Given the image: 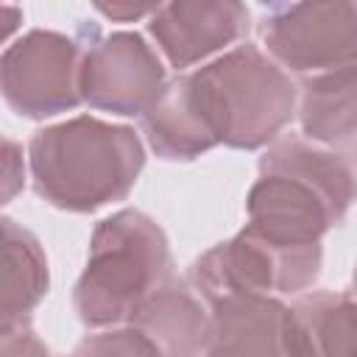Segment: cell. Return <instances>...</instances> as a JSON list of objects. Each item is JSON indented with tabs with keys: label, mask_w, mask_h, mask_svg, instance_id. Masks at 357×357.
I'll list each match as a JSON object with an SVG mask.
<instances>
[{
	"label": "cell",
	"mask_w": 357,
	"mask_h": 357,
	"mask_svg": "<svg viewBox=\"0 0 357 357\" xmlns=\"http://www.w3.org/2000/svg\"><path fill=\"white\" fill-rule=\"evenodd\" d=\"M354 198L349 153L287 137L259 159L245 212L248 229L276 245H315L337 226Z\"/></svg>",
	"instance_id": "6da1fadb"
},
{
	"label": "cell",
	"mask_w": 357,
	"mask_h": 357,
	"mask_svg": "<svg viewBox=\"0 0 357 357\" xmlns=\"http://www.w3.org/2000/svg\"><path fill=\"white\" fill-rule=\"evenodd\" d=\"M28 162L33 190L50 206L95 212L131 192L145 167V148L134 128L81 114L39 128Z\"/></svg>",
	"instance_id": "7a4b0ae2"
},
{
	"label": "cell",
	"mask_w": 357,
	"mask_h": 357,
	"mask_svg": "<svg viewBox=\"0 0 357 357\" xmlns=\"http://www.w3.org/2000/svg\"><path fill=\"white\" fill-rule=\"evenodd\" d=\"M181 84L215 145L240 151L262 148L296 114L290 75L248 42L181 75Z\"/></svg>",
	"instance_id": "3957f363"
},
{
	"label": "cell",
	"mask_w": 357,
	"mask_h": 357,
	"mask_svg": "<svg viewBox=\"0 0 357 357\" xmlns=\"http://www.w3.org/2000/svg\"><path fill=\"white\" fill-rule=\"evenodd\" d=\"M167 279H173V257L162 226L139 209H120L92 231L73 307L86 326H114Z\"/></svg>",
	"instance_id": "277c9868"
},
{
	"label": "cell",
	"mask_w": 357,
	"mask_h": 357,
	"mask_svg": "<svg viewBox=\"0 0 357 357\" xmlns=\"http://www.w3.org/2000/svg\"><path fill=\"white\" fill-rule=\"evenodd\" d=\"M321 257V243L276 245L245 226L201 254L190 282L204 301L226 293H301L318 279Z\"/></svg>",
	"instance_id": "5b68a950"
},
{
	"label": "cell",
	"mask_w": 357,
	"mask_h": 357,
	"mask_svg": "<svg viewBox=\"0 0 357 357\" xmlns=\"http://www.w3.org/2000/svg\"><path fill=\"white\" fill-rule=\"evenodd\" d=\"M81 42L67 33L45 28L28 31L0 56L3 100L28 120L73 112L81 103Z\"/></svg>",
	"instance_id": "8992f818"
},
{
	"label": "cell",
	"mask_w": 357,
	"mask_h": 357,
	"mask_svg": "<svg viewBox=\"0 0 357 357\" xmlns=\"http://www.w3.org/2000/svg\"><path fill=\"white\" fill-rule=\"evenodd\" d=\"M262 42L271 59L293 73L354 64V0H290L262 22Z\"/></svg>",
	"instance_id": "52a82bcc"
},
{
	"label": "cell",
	"mask_w": 357,
	"mask_h": 357,
	"mask_svg": "<svg viewBox=\"0 0 357 357\" xmlns=\"http://www.w3.org/2000/svg\"><path fill=\"white\" fill-rule=\"evenodd\" d=\"M165 64L134 31L106 33L81 50L78 92L98 112L142 114L165 86Z\"/></svg>",
	"instance_id": "ba28073f"
},
{
	"label": "cell",
	"mask_w": 357,
	"mask_h": 357,
	"mask_svg": "<svg viewBox=\"0 0 357 357\" xmlns=\"http://www.w3.org/2000/svg\"><path fill=\"white\" fill-rule=\"evenodd\" d=\"M243 0H162L148 31L162 56L176 67H192L248 33Z\"/></svg>",
	"instance_id": "9c48e42d"
},
{
	"label": "cell",
	"mask_w": 357,
	"mask_h": 357,
	"mask_svg": "<svg viewBox=\"0 0 357 357\" xmlns=\"http://www.w3.org/2000/svg\"><path fill=\"white\" fill-rule=\"evenodd\" d=\"M209 304L204 354H293L290 307L271 293H226Z\"/></svg>",
	"instance_id": "30bf717a"
},
{
	"label": "cell",
	"mask_w": 357,
	"mask_h": 357,
	"mask_svg": "<svg viewBox=\"0 0 357 357\" xmlns=\"http://www.w3.org/2000/svg\"><path fill=\"white\" fill-rule=\"evenodd\" d=\"M47 287L50 271L39 240L11 218H0V337L28 326Z\"/></svg>",
	"instance_id": "8fae6325"
},
{
	"label": "cell",
	"mask_w": 357,
	"mask_h": 357,
	"mask_svg": "<svg viewBox=\"0 0 357 357\" xmlns=\"http://www.w3.org/2000/svg\"><path fill=\"white\" fill-rule=\"evenodd\" d=\"M128 324L137 326L159 354L173 357L204 354L209 335V312L204 310L201 296L176 279H167L148 293L128 315Z\"/></svg>",
	"instance_id": "7c38bea8"
},
{
	"label": "cell",
	"mask_w": 357,
	"mask_h": 357,
	"mask_svg": "<svg viewBox=\"0 0 357 357\" xmlns=\"http://www.w3.org/2000/svg\"><path fill=\"white\" fill-rule=\"evenodd\" d=\"M298 120L307 139L326 148H351L357 123V73L354 64L312 73L301 86Z\"/></svg>",
	"instance_id": "4fadbf2b"
},
{
	"label": "cell",
	"mask_w": 357,
	"mask_h": 357,
	"mask_svg": "<svg viewBox=\"0 0 357 357\" xmlns=\"http://www.w3.org/2000/svg\"><path fill=\"white\" fill-rule=\"evenodd\" d=\"M293 354H354L357 304L349 290H318L290 304Z\"/></svg>",
	"instance_id": "5bb4252c"
},
{
	"label": "cell",
	"mask_w": 357,
	"mask_h": 357,
	"mask_svg": "<svg viewBox=\"0 0 357 357\" xmlns=\"http://www.w3.org/2000/svg\"><path fill=\"white\" fill-rule=\"evenodd\" d=\"M139 117H142V131L148 145L153 148L156 156L167 162H190L215 148L212 137L201 126L187 98L181 75H176L173 81H165L156 100Z\"/></svg>",
	"instance_id": "9a60e30c"
},
{
	"label": "cell",
	"mask_w": 357,
	"mask_h": 357,
	"mask_svg": "<svg viewBox=\"0 0 357 357\" xmlns=\"http://www.w3.org/2000/svg\"><path fill=\"white\" fill-rule=\"evenodd\" d=\"M75 351H92V354H159L156 346L137 329V326H123L112 332H98L92 337H84Z\"/></svg>",
	"instance_id": "2e32d148"
},
{
	"label": "cell",
	"mask_w": 357,
	"mask_h": 357,
	"mask_svg": "<svg viewBox=\"0 0 357 357\" xmlns=\"http://www.w3.org/2000/svg\"><path fill=\"white\" fill-rule=\"evenodd\" d=\"M25 187V153L22 145L0 137V206L14 201Z\"/></svg>",
	"instance_id": "e0dca14e"
},
{
	"label": "cell",
	"mask_w": 357,
	"mask_h": 357,
	"mask_svg": "<svg viewBox=\"0 0 357 357\" xmlns=\"http://www.w3.org/2000/svg\"><path fill=\"white\" fill-rule=\"evenodd\" d=\"M89 3L112 22H137L162 6V0H89Z\"/></svg>",
	"instance_id": "ac0fdd59"
},
{
	"label": "cell",
	"mask_w": 357,
	"mask_h": 357,
	"mask_svg": "<svg viewBox=\"0 0 357 357\" xmlns=\"http://www.w3.org/2000/svg\"><path fill=\"white\" fill-rule=\"evenodd\" d=\"M20 25H22V11H20L17 6L0 3V45H3L6 39H11V36L20 31Z\"/></svg>",
	"instance_id": "d6986e66"
}]
</instances>
